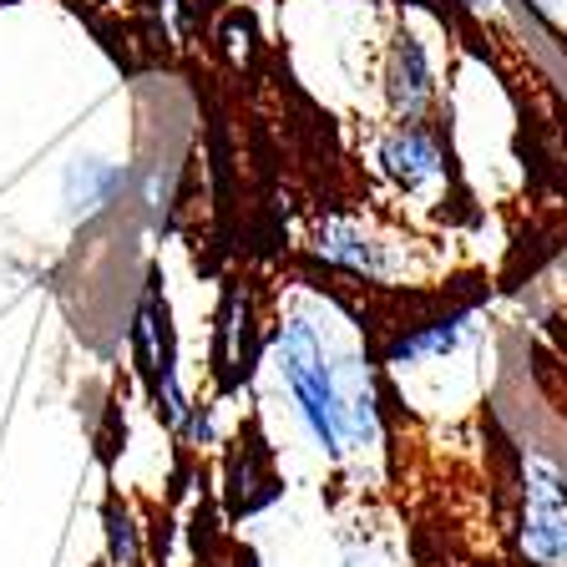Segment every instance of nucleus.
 <instances>
[{
	"instance_id": "3",
	"label": "nucleus",
	"mask_w": 567,
	"mask_h": 567,
	"mask_svg": "<svg viewBox=\"0 0 567 567\" xmlns=\"http://www.w3.org/2000/svg\"><path fill=\"white\" fill-rule=\"evenodd\" d=\"M390 102L405 122H415L431 102V66H425V51L415 35H401L390 51Z\"/></svg>"
},
{
	"instance_id": "4",
	"label": "nucleus",
	"mask_w": 567,
	"mask_h": 567,
	"mask_svg": "<svg viewBox=\"0 0 567 567\" xmlns=\"http://www.w3.org/2000/svg\"><path fill=\"white\" fill-rule=\"evenodd\" d=\"M122 183H127V173H122V167H112V163H96V157L71 163V173H66V203H71V213L106 208V203L122 193Z\"/></svg>"
},
{
	"instance_id": "2",
	"label": "nucleus",
	"mask_w": 567,
	"mask_h": 567,
	"mask_svg": "<svg viewBox=\"0 0 567 567\" xmlns=\"http://www.w3.org/2000/svg\"><path fill=\"white\" fill-rule=\"evenodd\" d=\"M522 547L537 567H567V502L553 486H532L527 517H522Z\"/></svg>"
},
{
	"instance_id": "5",
	"label": "nucleus",
	"mask_w": 567,
	"mask_h": 567,
	"mask_svg": "<svg viewBox=\"0 0 567 567\" xmlns=\"http://www.w3.org/2000/svg\"><path fill=\"white\" fill-rule=\"evenodd\" d=\"M385 167L395 177H401L405 188H421L425 177H436V147H431V137L425 132H415V127H405V132H395V137L385 142Z\"/></svg>"
},
{
	"instance_id": "6",
	"label": "nucleus",
	"mask_w": 567,
	"mask_h": 567,
	"mask_svg": "<svg viewBox=\"0 0 567 567\" xmlns=\"http://www.w3.org/2000/svg\"><path fill=\"white\" fill-rule=\"evenodd\" d=\"M532 6H537L547 21H567V0H532Z\"/></svg>"
},
{
	"instance_id": "1",
	"label": "nucleus",
	"mask_w": 567,
	"mask_h": 567,
	"mask_svg": "<svg viewBox=\"0 0 567 567\" xmlns=\"http://www.w3.org/2000/svg\"><path fill=\"white\" fill-rule=\"evenodd\" d=\"M284 375L295 385V401H299V415H305L309 436L319 441L324 451H340V436H344V395L334 385L330 365H324V350H319L315 330L305 319H295L284 330Z\"/></svg>"
}]
</instances>
